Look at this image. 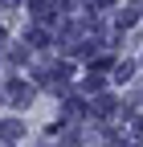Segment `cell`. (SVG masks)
I'll use <instances>...</instances> for the list:
<instances>
[{
  "mask_svg": "<svg viewBox=\"0 0 143 147\" xmlns=\"http://www.w3.org/2000/svg\"><path fill=\"white\" fill-rule=\"evenodd\" d=\"M0 41H4V33H0Z\"/></svg>",
  "mask_w": 143,
  "mask_h": 147,
  "instance_id": "6da1fadb",
  "label": "cell"
}]
</instances>
